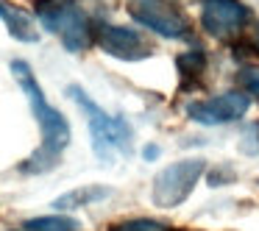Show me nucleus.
I'll list each match as a JSON object with an SVG mask.
<instances>
[{"mask_svg": "<svg viewBox=\"0 0 259 231\" xmlns=\"http://www.w3.org/2000/svg\"><path fill=\"white\" fill-rule=\"evenodd\" d=\"M253 45H256V51H259V28H256V39H253Z\"/></svg>", "mask_w": 259, "mask_h": 231, "instance_id": "16", "label": "nucleus"}, {"mask_svg": "<svg viewBox=\"0 0 259 231\" xmlns=\"http://www.w3.org/2000/svg\"><path fill=\"white\" fill-rule=\"evenodd\" d=\"M109 195H112V187H101V184L81 187V190H70V192H64L62 198H56V201H53V209L70 212V209H81V206H90V203L106 201Z\"/></svg>", "mask_w": 259, "mask_h": 231, "instance_id": "10", "label": "nucleus"}, {"mask_svg": "<svg viewBox=\"0 0 259 231\" xmlns=\"http://www.w3.org/2000/svg\"><path fill=\"white\" fill-rule=\"evenodd\" d=\"M203 170H206V159L190 156L179 159V162L167 164L164 170H159L151 187V198L159 209H176L190 198V192L195 190V184L201 181Z\"/></svg>", "mask_w": 259, "mask_h": 231, "instance_id": "4", "label": "nucleus"}, {"mask_svg": "<svg viewBox=\"0 0 259 231\" xmlns=\"http://www.w3.org/2000/svg\"><path fill=\"white\" fill-rule=\"evenodd\" d=\"M92 39L103 53L120 62H142L153 53V45L134 28L125 25H112V23H95L92 28Z\"/></svg>", "mask_w": 259, "mask_h": 231, "instance_id": "7", "label": "nucleus"}, {"mask_svg": "<svg viewBox=\"0 0 259 231\" xmlns=\"http://www.w3.org/2000/svg\"><path fill=\"white\" fill-rule=\"evenodd\" d=\"M251 109V98L245 92H223L209 101H195L187 103V114L201 125H223V123H237L242 120Z\"/></svg>", "mask_w": 259, "mask_h": 231, "instance_id": "8", "label": "nucleus"}, {"mask_svg": "<svg viewBox=\"0 0 259 231\" xmlns=\"http://www.w3.org/2000/svg\"><path fill=\"white\" fill-rule=\"evenodd\" d=\"M142 156H145V159H156V156H159V151H156V145H148V148H145V151H142Z\"/></svg>", "mask_w": 259, "mask_h": 231, "instance_id": "15", "label": "nucleus"}, {"mask_svg": "<svg viewBox=\"0 0 259 231\" xmlns=\"http://www.w3.org/2000/svg\"><path fill=\"white\" fill-rule=\"evenodd\" d=\"M34 14L42 28L56 34L70 53H84L90 45H95L92 39L95 23L81 9L78 0H34Z\"/></svg>", "mask_w": 259, "mask_h": 231, "instance_id": "3", "label": "nucleus"}, {"mask_svg": "<svg viewBox=\"0 0 259 231\" xmlns=\"http://www.w3.org/2000/svg\"><path fill=\"white\" fill-rule=\"evenodd\" d=\"M176 70H179L181 89H201L209 70V59L201 48H190L176 56Z\"/></svg>", "mask_w": 259, "mask_h": 231, "instance_id": "9", "label": "nucleus"}, {"mask_svg": "<svg viewBox=\"0 0 259 231\" xmlns=\"http://www.w3.org/2000/svg\"><path fill=\"white\" fill-rule=\"evenodd\" d=\"M237 81L248 95L259 101V67H240L237 70Z\"/></svg>", "mask_w": 259, "mask_h": 231, "instance_id": "14", "label": "nucleus"}, {"mask_svg": "<svg viewBox=\"0 0 259 231\" xmlns=\"http://www.w3.org/2000/svg\"><path fill=\"white\" fill-rule=\"evenodd\" d=\"M12 75L14 81L20 84V89L25 92L31 103V112H34L36 123H39V131H42V145L20 164V173L25 175H39V173H48L59 164L62 153L67 151L70 145V123L59 109H53L48 103L45 92H42L39 81H36L34 70L28 67L25 62H12Z\"/></svg>", "mask_w": 259, "mask_h": 231, "instance_id": "1", "label": "nucleus"}, {"mask_svg": "<svg viewBox=\"0 0 259 231\" xmlns=\"http://www.w3.org/2000/svg\"><path fill=\"white\" fill-rule=\"evenodd\" d=\"M251 23V9L240 0H201V25L214 39H237Z\"/></svg>", "mask_w": 259, "mask_h": 231, "instance_id": "6", "label": "nucleus"}, {"mask_svg": "<svg viewBox=\"0 0 259 231\" xmlns=\"http://www.w3.org/2000/svg\"><path fill=\"white\" fill-rule=\"evenodd\" d=\"M0 20L6 23L9 34H12L14 39H20V42H39L34 25H31L28 17H25V14H20L17 9H9V6H3V3H0Z\"/></svg>", "mask_w": 259, "mask_h": 231, "instance_id": "11", "label": "nucleus"}, {"mask_svg": "<svg viewBox=\"0 0 259 231\" xmlns=\"http://www.w3.org/2000/svg\"><path fill=\"white\" fill-rule=\"evenodd\" d=\"M109 231H170V225L159 223V220L137 217V220H120V223H114Z\"/></svg>", "mask_w": 259, "mask_h": 231, "instance_id": "13", "label": "nucleus"}, {"mask_svg": "<svg viewBox=\"0 0 259 231\" xmlns=\"http://www.w3.org/2000/svg\"><path fill=\"white\" fill-rule=\"evenodd\" d=\"M78 220L64 217V214H48V217H34L25 223V231H78Z\"/></svg>", "mask_w": 259, "mask_h": 231, "instance_id": "12", "label": "nucleus"}, {"mask_svg": "<svg viewBox=\"0 0 259 231\" xmlns=\"http://www.w3.org/2000/svg\"><path fill=\"white\" fill-rule=\"evenodd\" d=\"M67 95L78 103V109L84 112L87 125H90L92 136V151L101 162H114L117 153H131V142H134V131H131L128 120L123 114H106L78 84L67 86Z\"/></svg>", "mask_w": 259, "mask_h": 231, "instance_id": "2", "label": "nucleus"}, {"mask_svg": "<svg viewBox=\"0 0 259 231\" xmlns=\"http://www.w3.org/2000/svg\"><path fill=\"white\" fill-rule=\"evenodd\" d=\"M125 12L134 23L164 39H192V23L173 0H125Z\"/></svg>", "mask_w": 259, "mask_h": 231, "instance_id": "5", "label": "nucleus"}]
</instances>
